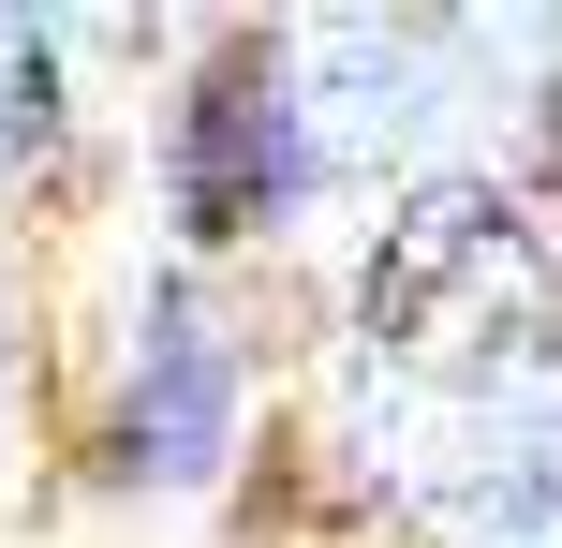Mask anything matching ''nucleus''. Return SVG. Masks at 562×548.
<instances>
[{"instance_id":"obj_1","label":"nucleus","mask_w":562,"mask_h":548,"mask_svg":"<svg viewBox=\"0 0 562 548\" xmlns=\"http://www.w3.org/2000/svg\"><path fill=\"white\" fill-rule=\"evenodd\" d=\"M356 342L400 401H459V415L562 371V282L533 223L504 208V178H429L385 208V237L356 267Z\"/></svg>"},{"instance_id":"obj_2","label":"nucleus","mask_w":562,"mask_h":548,"mask_svg":"<svg viewBox=\"0 0 562 548\" xmlns=\"http://www.w3.org/2000/svg\"><path fill=\"white\" fill-rule=\"evenodd\" d=\"M429 59H445V30L415 15H311L296 45H281V89H296V164L311 178H385L400 148L429 134Z\"/></svg>"},{"instance_id":"obj_3","label":"nucleus","mask_w":562,"mask_h":548,"mask_svg":"<svg viewBox=\"0 0 562 548\" xmlns=\"http://www.w3.org/2000/svg\"><path fill=\"white\" fill-rule=\"evenodd\" d=\"M237 460V342L207 326V297H148L134 385H119V474L134 490H207Z\"/></svg>"},{"instance_id":"obj_4","label":"nucleus","mask_w":562,"mask_h":548,"mask_svg":"<svg viewBox=\"0 0 562 548\" xmlns=\"http://www.w3.org/2000/svg\"><path fill=\"white\" fill-rule=\"evenodd\" d=\"M281 193H311L296 89H281V45H237L178 119V208H193V237H252V223H281Z\"/></svg>"},{"instance_id":"obj_5","label":"nucleus","mask_w":562,"mask_h":548,"mask_svg":"<svg viewBox=\"0 0 562 548\" xmlns=\"http://www.w3.org/2000/svg\"><path fill=\"white\" fill-rule=\"evenodd\" d=\"M59 148V59L30 15H0V164H45Z\"/></svg>"},{"instance_id":"obj_6","label":"nucleus","mask_w":562,"mask_h":548,"mask_svg":"<svg viewBox=\"0 0 562 548\" xmlns=\"http://www.w3.org/2000/svg\"><path fill=\"white\" fill-rule=\"evenodd\" d=\"M0 401H15V326H0Z\"/></svg>"}]
</instances>
